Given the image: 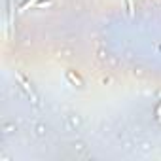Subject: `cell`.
<instances>
[{
	"label": "cell",
	"instance_id": "3",
	"mask_svg": "<svg viewBox=\"0 0 161 161\" xmlns=\"http://www.w3.org/2000/svg\"><path fill=\"white\" fill-rule=\"evenodd\" d=\"M68 78H70V80H72V82H76V84H78V86H80V84H82V82H80V80H78V78H76V76H74V74H72V72H68Z\"/></svg>",
	"mask_w": 161,
	"mask_h": 161
},
{
	"label": "cell",
	"instance_id": "2",
	"mask_svg": "<svg viewBox=\"0 0 161 161\" xmlns=\"http://www.w3.org/2000/svg\"><path fill=\"white\" fill-rule=\"evenodd\" d=\"M127 8H129V15H135V0H127Z\"/></svg>",
	"mask_w": 161,
	"mask_h": 161
},
{
	"label": "cell",
	"instance_id": "4",
	"mask_svg": "<svg viewBox=\"0 0 161 161\" xmlns=\"http://www.w3.org/2000/svg\"><path fill=\"white\" fill-rule=\"evenodd\" d=\"M157 119H159V121H161V104H159V106H157Z\"/></svg>",
	"mask_w": 161,
	"mask_h": 161
},
{
	"label": "cell",
	"instance_id": "1",
	"mask_svg": "<svg viewBox=\"0 0 161 161\" xmlns=\"http://www.w3.org/2000/svg\"><path fill=\"white\" fill-rule=\"evenodd\" d=\"M38 2H40V0H25V4L21 6V12H27V10H31V8H36Z\"/></svg>",
	"mask_w": 161,
	"mask_h": 161
}]
</instances>
